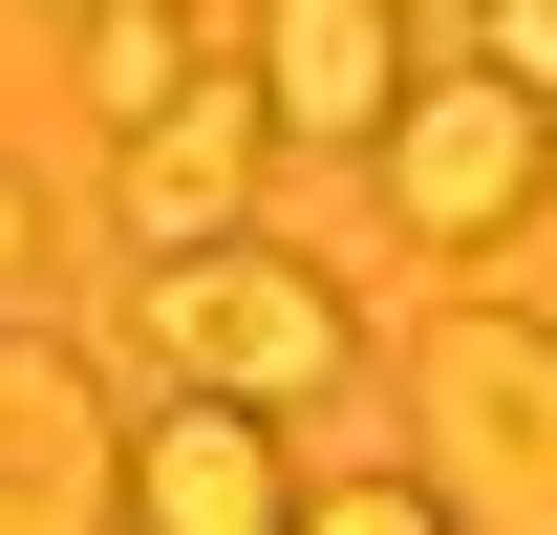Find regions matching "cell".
Returning <instances> with one entry per match:
<instances>
[{"label":"cell","mask_w":557,"mask_h":535,"mask_svg":"<svg viewBox=\"0 0 557 535\" xmlns=\"http://www.w3.org/2000/svg\"><path fill=\"white\" fill-rule=\"evenodd\" d=\"M150 364H172V407H322L364 364V322H344V278L322 258H150Z\"/></svg>","instance_id":"obj_1"},{"label":"cell","mask_w":557,"mask_h":535,"mask_svg":"<svg viewBox=\"0 0 557 535\" xmlns=\"http://www.w3.org/2000/svg\"><path fill=\"white\" fill-rule=\"evenodd\" d=\"M408 407H429V493H450V535H557V322H515V300L429 322Z\"/></svg>","instance_id":"obj_2"},{"label":"cell","mask_w":557,"mask_h":535,"mask_svg":"<svg viewBox=\"0 0 557 535\" xmlns=\"http://www.w3.org/2000/svg\"><path fill=\"white\" fill-rule=\"evenodd\" d=\"M364 172H386V214H408L429 258H493V236H536V194H557V129H536V108H515L493 65H429V86H408V129L364 150Z\"/></svg>","instance_id":"obj_3"},{"label":"cell","mask_w":557,"mask_h":535,"mask_svg":"<svg viewBox=\"0 0 557 535\" xmlns=\"http://www.w3.org/2000/svg\"><path fill=\"white\" fill-rule=\"evenodd\" d=\"M0 535H129V407L65 322H0Z\"/></svg>","instance_id":"obj_4"},{"label":"cell","mask_w":557,"mask_h":535,"mask_svg":"<svg viewBox=\"0 0 557 535\" xmlns=\"http://www.w3.org/2000/svg\"><path fill=\"white\" fill-rule=\"evenodd\" d=\"M258 150H278L258 65H194L129 150H108V194H129V236H172V258H236V236H258Z\"/></svg>","instance_id":"obj_5"},{"label":"cell","mask_w":557,"mask_h":535,"mask_svg":"<svg viewBox=\"0 0 557 535\" xmlns=\"http://www.w3.org/2000/svg\"><path fill=\"white\" fill-rule=\"evenodd\" d=\"M408 86H429L408 0H258V108H278V150H386Z\"/></svg>","instance_id":"obj_6"},{"label":"cell","mask_w":557,"mask_h":535,"mask_svg":"<svg viewBox=\"0 0 557 535\" xmlns=\"http://www.w3.org/2000/svg\"><path fill=\"white\" fill-rule=\"evenodd\" d=\"M129 535H300L278 407H150L129 428Z\"/></svg>","instance_id":"obj_7"},{"label":"cell","mask_w":557,"mask_h":535,"mask_svg":"<svg viewBox=\"0 0 557 535\" xmlns=\"http://www.w3.org/2000/svg\"><path fill=\"white\" fill-rule=\"evenodd\" d=\"M172 86H194V22H86V108H108V150H129Z\"/></svg>","instance_id":"obj_8"},{"label":"cell","mask_w":557,"mask_h":535,"mask_svg":"<svg viewBox=\"0 0 557 535\" xmlns=\"http://www.w3.org/2000/svg\"><path fill=\"white\" fill-rule=\"evenodd\" d=\"M300 535H450L429 471H344V493H300Z\"/></svg>","instance_id":"obj_9"},{"label":"cell","mask_w":557,"mask_h":535,"mask_svg":"<svg viewBox=\"0 0 557 535\" xmlns=\"http://www.w3.org/2000/svg\"><path fill=\"white\" fill-rule=\"evenodd\" d=\"M472 65H493V86L557 129V0H493V22H472Z\"/></svg>","instance_id":"obj_10"},{"label":"cell","mask_w":557,"mask_h":535,"mask_svg":"<svg viewBox=\"0 0 557 535\" xmlns=\"http://www.w3.org/2000/svg\"><path fill=\"white\" fill-rule=\"evenodd\" d=\"M472 22H493V0H408V43H429V65H472Z\"/></svg>","instance_id":"obj_11"},{"label":"cell","mask_w":557,"mask_h":535,"mask_svg":"<svg viewBox=\"0 0 557 535\" xmlns=\"http://www.w3.org/2000/svg\"><path fill=\"white\" fill-rule=\"evenodd\" d=\"M65 22H194V0H65Z\"/></svg>","instance_id":"obj_12"},{"label":"cell","mask_w":557,"mask_h":535,"mask_svg":"<svg viewBox=\"0 0 557 535\" xmlns=\"http://www.w3.org/2000/svg\"><path fill=\"white\" fill-rule=\"evenodd\" d=\"M22 236H44V214H22V172H0V258H22Z\"/></svg>","instance_id":"obj_13"}]
</instances>
